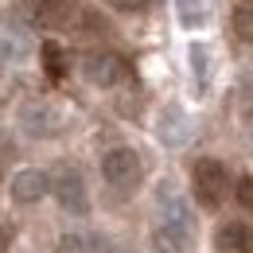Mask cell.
<instances>
[{
    "label": "cell",
    "instance_id": "obj_1",
    "mask_svg": "<svg viewBox=\"0 0 253 253\" xmlns=\"http://www.w3.org/2000/svg\"><path fill=\"white\" fill-rule=\"evenodd\" d=\"M191 187H195V199H199L203 211H218L226 203V195L234 191V183H230V171L222 168L218 160L203 156V160H195V168H191Z\"/></svg>",
    "mask_w": 253,
    "mask_h": 253
},
{
    "label": "cell",
    "instance_id": "obj_2",
    "mask_svg": "<svg viewBox=\"0 0 253 253\" xmlns=\"http://www.w3.org/2000/svg\"><path fill=\"white\" fill-rule=\"evenodd\" d=\"M101 179H105L113 191L128 195V191L140 187V179H144V164H140V156H136L132 148H109V152L101 156Z\"/></svg>",
    "mask_w": 253,
    "mask_h": 253
},
{
    "label": "cell",
    "instance_id": "obj_3",
    "mask_svg": "<svg viewBox=\"0 0 253 253\" xmlns=\"http://www.w3.org/2000/svg\"><path fill=\"white\" fill-rule=\"evenodd\" d=\"M51 191H55V199H59V207H63L66 214H86V211H90L86 179H82V171H78L74 164H59V168H55Z\"/></svg>",
    "mask_w": 253,
    "mask_h": 253
},
{
    "label": "cell",
    "instance_id": "obj_4",
    "mask_svg": "<svg viewBox=\"0 0 253 253\" xmlns=\"http://www.w3.org/2000/svg\"><path fill=\"white\" fill-rule=\"evenodd\" d=\"M82 74H86V82L109 90V86H117V82L128 78V63L117 51H90V55L82 59Z\"/></svg>",
    "mask_w": 253,
    "mask_h": 253
},
{
    "label": "cell",
    "instance_id": "obj_5",
    "mask_svg": "<svg viewBox=\"0 0 253 253\" xmlns=\"http://www.w3.org/2000/svg\"><path fill=\"white\" fill-rule=\"evenodd\" d=\"M51 187V175L47 171H39V168H20L16 175H12V183H8V195H12V203H20V207H32L39 203L43 195Z\"/></svg>",
    "mask_w": 253,
    "mask_h": 253
},
{
    "label": "cell",
    "instance_id": "obj_6",
    "mask_svg": "<svg viewBox=\"0 0 253 253\" xmlns=\"http://www.w3.org/2000/svg\"><path fill=\"white\" fill-rule=\"evenodd\" d=\"M152 250L156 253H187L191 250V222L168 214V218L152 230Z\"/></svg>",
    "mask_w": 253,
    "mask_h": 253
},
{
    "label": "cell",
    "instance_id": "obj_7",
    "mask_svg": "<svg viewBox=\"0 0 253 253\" xmlns=\"http://www.w3.org/2000/svg\"><path fill=\"white\" fill-rule=\"evenodd\" d=\"M218 253H253V226L250 222H222L214 234Z\"/></svg>",
    "mask_w": 253,
    "mask_h": 253
},
{
    "label": "cell",
    "instance_id": "obj_8",
    "mask_svg": "<svg viewBox=\"0 0 253 253\" xmlns=\"http://www.w3.org/2000/svg\"><path fill=\"white\" fill-rule=\"evenodd\" d=\"M78 16V0H39L35 4V20L43 28H66Z\"/></svg>",
    "mask_w": 253,
    "mask_h": 253
},
{
    "label": "cell",
    "instance_id": "obj_9",
    "mask_svg": "<svg viewBox=\"0 0 253 253\" xmlns=\"http://www.w3.org/2000/svg\"><path fill=\"white\" fill-rule=\"evenodd\" d=\"M24 128L35 132V136H51V132L59 128V117H55L51 105H28V109H24Z\"/></svg>",
    "mask_w": 253,
    "mask_h": 253
},
{
    "label": "cell",
    "instance_id": "obj_10",
    "mask_svg": "<svg viewBox=\"0 0 253 253\" xmlns=\"http://www.w3.org/2000/svg\"><path fill=\"white\" fill-rule=\"evenodd\" d=\"M175 16L183 28H207L211 8H207V0H175Z\"/></svg>",
    "mask_w": 253,
    "mask_h": 253
},
{
    "label": "cell",
    "instance_id": "obj_11",
    "mask_svg": "<svg viewBox=\"0 0 253 253\" xmlns=\"http://www.w3.org/2000/svg\"><path fill=\"white\" fill-rule=\"evenodd\" d=\"M230 28L242 43H253V0H238L234 4V16H230Z\"/></svg>",
    "mask_w": 253,
    "mask_h": 253
},
{
    "label": "cell",
    "instance_id": "obj_12",
    "mask_svg": "<svg viewBox=\"0 0 253 253\" xmlns=\"http://www.w3.org/2000/svg\"><path fill=\"white\" fill-rule=\"evenodd\" d=\"M43 66H47V74L59 82L66 74V59H63V47L59 43H43Z\"/></svg>",
    "mask_w": 253,
    "mask_h": 253
},
{
    "label": "cell",
    "instance_id": "obj_13",
    "mask_svg": "<svg viewBox=\"0 0 253 253\" xmlns=\"http://www.w3.org/2000/svg\"><path fill=\"white\" fill-rule=\"evenodd\" d=\"M55 253H94V246H90V238H82V234H63L59 246H55Z\"/></svg>",
    "mask_w": 253,
    "mask_h": 253
},
{
    "label": "cell",
    "instance_id": "obj_14",
    "mask_svg": "<svg viewBox=\"0 0 253 253\" xmlns=\"http://www.w3.org/2000/svg\"><path fill=\"white\" fill-rule=\"evenodd\" d=\"M191 66H195V90H207V47H191Z\"/></svg>",
    "mask_w": 253,
    "mask_h": 253
},
{
    "label": "cell",
    "instance_id": "obj_15",
    "mask_svg": "<svg viewBox=\"0 0 253 253\" xmlns=\"http://www.w3.org/2000/svg\"><path fill=\"white\" fill-rule=\"evenodd\" d=\"M234 203L246 207V211H253V175H238V179H234Z\"/></svg>",
    "mask_w": 253,
    "mask_h": 253
},
{
    "label": "cell",
    "instance_id": "obj_16",
    "mask_svg": "<svg viewBox=\"0 0 253 253\" xmlns=\"http://www.w3.org/2000/svg\"><path fill=\"white\" fill-rule=\"evenodd\" d=\"M109 8H117V12H144L148 8V0H105Z\"/></svg>",
    "mask_w": 253,
    "mask_h": 253
},
{
    "label": "cell",
    "instance_id": "obj_17",
    "mask_svg": "<svg viewBox=\"0 0 253 253\" xmlns=\"http://www.w3.org/2000/svg\"><path fill=\"white\" fill-rule=\"evenodd\" d=\"M0 74H4V55H0Z\"/></svg>",
    "mask_w": 253,
    "mask_h": 253
}]
</instances>
